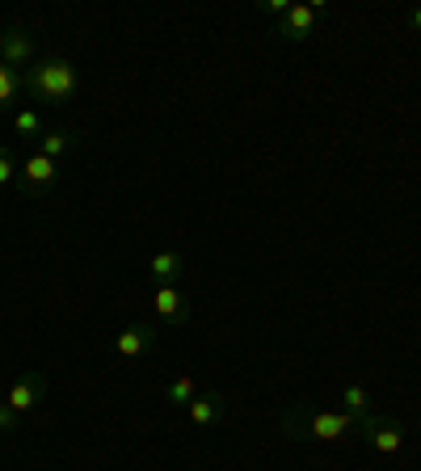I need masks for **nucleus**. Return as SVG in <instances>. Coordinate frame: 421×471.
<instances>
[{
  "label": "nucleus",
  "mask_w": 421,
  "mask_h": 471,
  "mask_svg": "<svg viewBox=\"0 0 421 471\" xmlns=\"http://www.w3.org/2000/svg\"><path fill=\"white\" fill-rule=\"evenodd\" d=\"M358 416H350L342 408H312V404H291L287 413L278 416V429L287 434L291 442H342L350 434H358Z\"/></svg>",
  "instance_id": "f257e3e1"
},
{
  "label": "nucleus",
  "mask_w": 421,
  "mask_h": 471,
  "mask_svg": "<svg viewBox=\"0 0 421 471\" xmlns=\"http://www.w3.org/2000/svg\"><path fill=\"white\" fill-rule=\"evenodd\" d=\"M26 88H30L38 101H56V106H64V101L77 97V88H80V77H77V67L67 64L64 56H46L38 59L34 67H26Z\"/></svg>",
  "instance_id": "f03ea898"
},
{
  "label": "nucleus",
  "mask_w": 421,
  "mask_h": 471,
  "mask_svg": "<svg viewBox=\"0 0 421 471\" xmlns=\"http://www.w3.org/2000/svg\"><path fill=\"white\" fill-rule=\"evenodd\" d=\"M358 434H363V442L375 455H396L400 446H405V425H400L396 416H366L363 425H358Z\"/></svg>",
  "instance_id": "7ed1b4c3"
},
{
  "label": "nucleus",
  "mask_w": 421,
  "mask_h": 471,
  "mask_svg": "<svg viewBox=\"0 0 421 471\" xmlns=\"http://www.w3.org/2000/svg\"><path fill=\"white\" fill-rule=\"evenodd\" d=\"M324 13H329L324 0H312V5H291V13L278 22V34H282L287 43H303V38L316 30V22H321Z\"/></svg>",
  "instance_id": "20e7f679"
},
{
  "label": "nucleus",
  "mask_w": 421,
  "mask_h": 471,
  "mask_svg": "<svg viewBox=\"0 0 421 471\" xmlns=\"http://www.w3.org/2000/svg\"><path fill=\"white\" fill-rule=\"evenodd\" d=\"M0 59L9 67H26L34 59V34L26 26H5L0 30Z\"/></svg>",
  "instance_id": "39448f33"
},
{
  "label": "nucleus",
  "mask_w": 421,
  "mask_h": 471,
  "mask_svg": "<svg viewBox=\"0 0 421 471\" xmlns=\"http://www.w3.org/2000/svg\"><path fill=\"white\" fill-rule=\"evenodd\" d=\"M43 395H46V379L43 374H34V371H26L22 379L9 387V408L17 416H26V413H34V408L43 404Z\"/></svg>",
  "instance_id": "423d86ee"
},
{
  "label": "nucleus",
  "mask_w": 421,
  "mask_h": 471,
  "mask_svg": "<svg viewBox=\"0 0 421 471\" xmlns=\"http://www.w3.org/2000/svg\"><path fill=\"white\" fill-rule=\"evenodd\" d=\"M156 341H160V333H156L152 324H127V329L114 337V350H118L122 358H144V353L156 350Z\"/></svg>",
  "instance_id": "0eeeda50"
},
{
  "label": "nucleus",
  "mask_w": 421,
  "mask_h": 471,
  "mask_svg": "<svg viewBox=\"0 0 421 471\" xmlns=\"http://www.w3.org/2000/svg\"><path fill=\"white\" fill-rule=\"evenodd\" d=\"M56 177H59L56 160H51V156H43V152H34L30 160L22 165V186H26V194H46V189L56 186Z\"/></svg>",
  "instance_id": "6e6552de"
},
{
  "label": "nucleus",
  "mask_w": 421,
  "mask_h": 471,
  "mask_svg": "<svg viewBox=\"0 0 421 471\" xmlns=\"http://www.w3.org/2000/svg\"><path fill=\"white\" fill-rule=\"evenodd\" d=\"M152 312L165 320V324H181V320L190 316V303H186V295H181L178 286H156Z\"/></svg>",
  "instance_id": "1a4fd4ad"
},
{
  "label": "nucleus",
  "mask_w": 421,
  "mask_h": 471,
  "mask_svg": "<svg viewBox=\"0 0 421 471\" xmlns=\"http://www.w3.org/2000/svg\"><path fill=\"white\" fill-rule=\"evenodd\" d=\"M186 413H190V425H199V429L215 425V421L223 416V395L220 392H199L186 404Z\"/></svg>",
  "instance_id": "9d476101"
},
{
  "label": "nucleus",
  "mask_w": 421,
  "mask_h": 471,
  "mask_svg": "<svg viewBox=\"0 0 421 471\" xmlns=\"http://www.w3.org/2000/svg\"><path fill=\"white\" fill-rule=\"evenodd\" d=\"M181 270H186V261H181V252H173V249L156 252V257H152V265H148V274H152L160 286H178Z\"/></svg>",
  "instance_id": "9b49d317"
},
{
  "label": "nucleus",
  "mask_w": 421,
  "mask_h": 471,
  "mask_svg": "<svg viewBox=\"0 0 421 471\" xmlns=\"http://www.w3.org/2000/svg\"><path fill=\"white\" fill-rule=\"evenodd\" d=\"M26 88V80H22V72L17 67H9L5 59H0V110H9L13 101H17V93Z\"/></svg>",
  "instance_id": "f8f14e48"
},
{
  "label": "nucleus",
  "mask_w": 421,
  "mask_h": 471,
  "mask_svg": "<svg viewBox=\"0 0 421 471\" xmlns=\"http://www.w3.org/2000/svg\"><path fill=\"white\" fill-rule=\"evenodd\" d=\"M72 148V135L64 131V127H51V131H43V143H38V152L51 156V160H59V156Z\"/></svg>",
  "instance_id": "ddd939ff"
},
{
  "label": "nucleus",
  "mask_w": 421,
  "mask_h": 471,
  "mask_svg": "<svg viewBox=\"0 0 421 471\" xmlns=\"http://www.w3.org/2000/svg\"><path fill=\"white\" fill-rule=\"evenodd\" d=\"M342 400H345V413H350V416H358V421H366V416H371V395H366V387L350 384Z\"/></svg>",
  "instance_id": "4468645a"
},
{
  "label": "nucleus",
  "mask_w": 421,
  "mask_h": 471,
  "mask_svg": "<svg viewBox=\"0 0 421 471\" xmlns=\"http://www.w3.org/2000/svg\"><path fill=\"white\" fill-rule=\"evenodd\" d=\"M13 131L26 135V139H43V114H38V110H17Z\"/></svg>",
  "instance_id": "2eb2a0df"
},
{
  "label": "nucleus",
  "mask_w": 421,
  "mask_h": 471,
  "mask_svg": "<svg viewBox=\"0 0 421 471\" xmlns=\"http://www.w3.org/2000/svg\"><path fill=\"white\" fill-rule=\"evenodd\" d=\"M165 395H169V404H181L186 408L194 395H199V387H194V379H173V384L165 387Z\"/></svg>",
  "instance_id": "dca6fc26"
},
{
  "label": "nucleus",
  "mask_w": 421,
  "mask_h": 471,
  "mask_svg": "<svg viewBox=\"0 0 421 471\" xmlns=\"http://www.w3.org/2000/svg\"><path fill=\"white\" fill-rule=\"evenodd\" d=\"M22 177V165H17V156L9 152V148H0V186H9V181H17Z\"/></svg>",
  "instance_id": "f3484780"
},
{
  "label": "nucleus",
  "mask_w": 421,
  "mask_h": 471,
  "mask_svg": "<svg viewBox=\"0 0 421 471\" xmlns=\"http://www.w3.org/2000/svg\"><path fill=\"white\" fill-rule=\"evenodd\" d=\"M262 13H266V17H278V22H282V17L291 13V0H262Z\"/></svg>",
  "instance_id": "a211bd4d"
},
{
  "label": "nucleus",
  "mask_w": 421,
  "mask_h": 471,
  "mask_svg": "<svg viewBox=\"0 0 421 471\" xmlns=\"http://www.w3.org/2000/svg\"><path fill=\"white\" fill-rule=\"evenodd\" d=\"M17 421H22V416L13 413L9 404H0V429H13V425H17Z\"/></svg>",
  "instance_id": "6ab92c4d"
},
{
  "label": "nucleus",
  "mask_w": 421,
  "mask_h": 471,
  "mask_svg": "<svg viewBox=\"0 0 421 471\" xmlns=\"http://www.w3.org/2000/svg\"><path fill=\"white\" fill-rule=\"evenodd\" d=\"M409 22H413V26H417V30H421V9H413V17H409Z\"/></svg>",
  "instance_id": "aec40b11"
}]
</instances>
